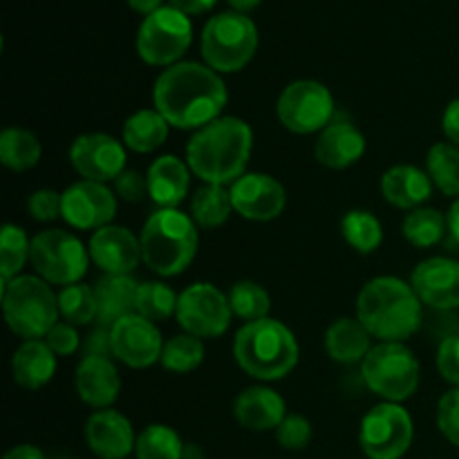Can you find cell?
<instances>
[{"label":"cell","instance_id":"cell-2","mask_svg":"<svg viewBox=\"0 0 459 459\" xmlns=\"http://www.w3.org/2000/svg\"><path fill=\"white\" fill-rule=\"evenodd\" d=\"M254 151L251 126L240 117H218L193 133L186 146V164L204 184L238 182L247 173Z\"/></svg>","mask_w":459,"mask_h":459},{"label":"cell","instance_id":"cell-40","mask_svg":"<svg viewBox=\"0 0 459 459\" xmlns=\"http://www.w3.org/2000/svg\"><path fill=\"white\" fill-rule=\"evenodd\" d=\"M31 240L27 233L16 224H4L0 236V278L9 282L12 278L21 276V269L30 260Z\"/></svg>","mask_w":459,"mask_h":459},{"label":"cell","instance_id":"cell-14","mask_svg":"<svg viewBox=\"0 0 459 459\" xmlns=\"http://www.w3.org/2000/svg\"><path fill=\"white\" fill-rule=\"evenodd\" d=\"M70 164L88 182L106 184L126 170V146L112 134L85 133L72 142Z\"/></svg>","mask_w":459,"mask_h":459},{"label":"cell","instance_id":"cell-16","mask_svg":"<svg viewBox=\"0 0 459 459\" xmlns=\"http://www.w3.org/2000/svg\"><path fill=\"white\" fill-rule=\"evenodd\" d=\"M117 215V197L106 184L81 179L63 191V220L79 231H99Z\"/></svg>","mask_w":459,"mask_h":459},{"label":"cell","instance_id":"cell-12","mask_svg":"<svg viewBox=\"0 0 459 459\" xmlns=\"http://www.w3.org/2000/svg\"><path fill=\"white\" fill-rule=\"evenodd\" d=\"M276 115L291 133H321L334 121V97L327 85L314 79H299L281 92Z\"/></svg>","mask_w":459,"mask_h":459},{"label":"cell","instance_id":"cell-51","mask_svg":"<svg viewBox=\"0 0 459 459\" xmlns=\"http://www.w3.org/2000/svg\"><path fill=\"white\" fill-rule=\"evenodd\" d=\"M128 7L146 18V16H151V13L160 12L164 4H161V0H128Z\"/></svg>","mask_w":459,"mask_h":459},{"label":"cell","instance_id":"cell-5","mask_svg":"<svg viewBox=\"0 0 459 459\" xmlns=\"http://www.w3.org/2000/svg\"><path fill=\"white\" fill-rule=\"evenodd\" d=\"M142 260L152 273L173 278L186 272L200 245L197 224L178 209H157L142 229Z\"/></svg>","mask_w":459,"mask_h":459},{"label":"cell","instance_id":"cell-39","mask_svg":"<svg viewBox=\"0 0 459 459\" xmlns=\"http://www.w3.org/2000/svg\"><path fill=\"white\" fill-rule=\"evenodd\" d=\"M229 305H231L233 316L242 318L245 323L260 321L269 316L272 299L263 285L254 281H240L229 290Z\"/></svg>","mask_w":459,"mask_h":459},{"label":"cell","instance_id":"cell-3","mask_svg":"<svg viewBox=\"0 0 459 459\" xmlns=\"http://www.w3.org/2000/svg\"><path fill=\"white\" fill-rule=\"evenodd\" d=\"M357 318L375 339L403 343L424 321V305L411 282L394 276H377L357 296Z\"/></svg>","mask_w":459,"mask_h":459},{"label":"cell","instance_id":"cell-50","mask_svg":"<svg viewBox=\"0 0 459 459\" xmlns=\"http://www.w3.org/2000/svg\"><path fill=\"white\" fill-rule=\"evenodd\" d=\"M3 459H48L40 448L31 446V444H21V446H13L12 451L4 453Z\"/></svg>","mask_w":459,"mask_h":459},{"label":"cell","instance_id":"cell-9","mask_svg":"<svg viewBox=\"0 0 459 459\" xmlns=\"http://www.w3.org/2000/svg\"><path fill=\"white\" fill-rule=\"evenodd\" d=\"M30 263L49 285L81 282L90 264V251L83 242L63 229H45L31 238Z\"/></svg>","mask_w":459,"mask_h":459},{"label":"cell","instance_id":"cell-23","mask_svg":"<svg viewBox=\"0 0 459 459\" xmlns=\"http://www.w3.org/2000/svg\"><path fill=\"white\" fill-rule=\"evenodd\" d=\"M233 415L242 429L251 433H267L276 430L287 417L285 399L267 385H251L236 397Z\"/></svg>","mask_w":459,"mask_h":459},{"label":"cell","instance_id":"cell-36","mask_svg":"<svg viewBox=\"0 0 459 459\" xmlns=\"http://www.w3.org/2000/svg\"><path fill=\"white\" fill-rule=\"evenodd\" d=\"M178 300L179 296L175 294L173 287L164 285V282H139L137 299H134V314L152 323L169 321L170 316L178 314Z\"/></svg>","mask_w":459,"mask_h":459},{"label":"cell","instance_id":"cell-53","mask_svg":"<svg viewBox=\"0 0 459 459\" xmlns=\"http://www.w3.org/2000/svg\"><path fill=\"white\" fill-rule=\"evenodd\" d=\"M227 3L231 4V12L249 13L254 12V9H258L260 4H263V0H227Z\"/></svg>","mask_w":459,"mask_h":459},{"label":"cell","instance_id":"cell-46","mask_svg":"<svg viewBox=\"0 0 459 459\" xmlns=\"http://www.w3.org/2000/svg\"><path fill=\"white\" fill-rule=\"evenodd\" d=\"M115 191L121 200L126 202H142L148 195V178L139 170L126 169L119 178L115 179Z\"/></svg>","mask_w":459,"mask_h":459},{"label":"cell","instance_id":"cell-4","mask_svg":"<svg viewBox=\"0 0 459 459\" xmlns=\"http://www.w3.org/2000/svg\"><path fill=\"white\" fill-rule=\"evenodd\" d=\"M238 366L258 381H278L299 363V341L294 332L276 318L245 323L233 339Z\"/></svg>","mask_w":459,"mask_h":459},{"label":"cell","instance_id":"cell-30","mask_svg":"<svg viewBox=\"0 0 459 459\" xmlns=\"http://www.w3.org/2000/svg\"><path fill=\"white\" fill-rule=\"evenodd\" d=\"M40 155H43V146L31 130L12 126L0 133V161L9 170L22 173V170L34 169L40 161Z\"/></svg>","mask_w":459,"mask_h":459},{"label":"cell","instance_id":"cell-21","mask_svg":"<svg viewBox=\"0 0 459 459\" xmlns=\"http://www.w3.org/2000/svg\"><path fill=\"white\" fill-rule=\"evenodd\" d=\"M74 385L81 402L97 411H106L119 397L121 377L112 359L83 357L76 366Z\"/></svg>","mask_w":459,"mask_h":459},{"label":"cell","instance_id":"cell-31","mask_svg":"<svg viewBox=\"0 0 459 459\" xmlns=\"http://www.w3.org/2000/svg\"><path fill=\"white\" fill-rule=\"evenodd\" d=\"M231 211V191L220 184H204L191 197V218L202 229L222 227Z\"/></svg>","mask_w":459,"mask_h":459},{"label":"cell","instance_id":"cell-17","mask_svg":"<svg viewBox=\"0 0 459 459\" xmlns=\"http://www.w3.org/2000/svg\"><path fill=\"white\" fill-rule=\"evenodd\" d=\"M233 211L251 222L276 220L287 206V191L267 173H245L229 186Z\"/></svg>","mask_w":459,"mask_h":459},{"label":"cell","instance_id":"cell-11","mask_svg":"<svg viewBox=\"0 0 459 459\" xmlns=\"http://www.w3.org/2000/svg\"><path fill=\"white\" fill-rule=\"evenodd\" d=\"M193 43V25L188 16L173 7L143 18L137 31V54L143 63L155 67H170L188 52Z\"/></svg>","mask_w":459,"mask_h":459},{"label":"cell","instance_id":"cell-27","mask_svg":"<svg viewBox=\"0 0 459 459\" xmlns=\"http://www.w3.org/2000/svg\"><path fill=\"white\" fill-rule=\"evenodd\" d=\"M325 350L332 361L341 366L363 363L372 350V334L359 318H336L325 332Z\"/></svg>","mask_w":459,"mask_h":459},{"label":"cell","instance_id":"cell-35","mask_svg":"<svg viewBox=\"0 0 459 459\" xmlns=\"http://www.w3.org/2000/svg\"><path fill=\"white\" fill-rule=\"evenodd\" d=\"M184 448L178 430L166 424H151L137 435L134 457L137 459H184Z\"/></svg>","mask_w":459,"mask_h":459},{"label":"cell","instance_id":"cell-20","mask_svg":"<svg viewBox=\"0 0 459 459\" xmlns=\"http://www.w3.org/2000/svg\"><path fill=\"white\" fill-rule=\"evenodd\" d=\"M85 444L99 459H126L134 453L137 435L133 424L119 411H97L85 421Z\"/></svg>","mask_w":459,"mask_h":459},{"label":"cell","instance_id":"cell-45","mask_svg":"<svg viewBox=\"0 0 459 459\" xmlns=\"http://www.w3.org/2000/svg\"><path fill=\"white\" fill-rule=\"evenodd\" d=\"M437 370L444 381L459 388V334H448L437 348Z\"/></svg>","mask_w":459,"mask_h":459},{"label":"cell","instance_id":"cell-52","mask_svg":"<svg viewBox=\"0 0 459 459\" xmlns=\"http://www.w3.org/2000/svg\"><path fill=\"white\" fill-rule=\"evenodd\" d=\"M448 233L453 236V240L459 242V197L453 202L451 211H448Z\"/></svg>","mask_w":459,"mask_h":459},{"label":"cell","instance_id":"cell-8","mask_svg":"<svg viewBox=\"0 0 459 459\" xmlns=\"http://www.w3.org/2000/svg\"><path fill=\"white\" fill-rule=\"evenodd\" d=\"M361 377L368 388L384 402L402 403L420 388L421 366L406 343L379 341L363 359Z\"/></svg>","mask_w":459,"mask_h":459},{"label":"cell","instance_id":"cell-41","mask_svg":"<svg viewBox=\"0 0 459 459\" xmlns=\"http://www.w3.org/2000/svg\"><path fill=\"white\" fill-rule=\"evenodd\" d=\"M276 439L287 451H303L312 442V424L303 415H290L276 429Z\"/></svg>","mask_w":459,"mask_h":459},{"label":"cell","instance_id":"cell-28","mask_svg":"<svg viewBox=\"0 0 459 459\" xmlns=\"http://www.w3.org/2000/svg\"><path fill=\"white\" fill-rule=\"evenodd\" d=\"M139 282L133 276H103L94 285L97 296L99 325L112 327L128 314H134V299H137Z\"/></svg>","mask_w":459,"mask_h":459},{"label":"cell","instance_id":"cell-42","mask_svg":"<svg viewBox=\"0 0 459 459\" xmlns=\"http://www.w3.org/2000/svg\"><path fill=\"white\" fill-rule=\"evenodd\" d=\"M27 211L39 222H54L56 218H63V193L39 188L27 200Z\"/></svg>","mask_w":459,"mask_h":459},{"label":"cell","instance_id":"cell-49","mask_svg":"<svg viewBox=\"0 0 459 459\" xmlns=\"http://www.w3.org/2000/svg\"><path fill=\"white\" fill-rule=\"evenodd\" d=\"M218 0H169V7L178 9L184 16H197V13H204L209 9H213V4Z\"/></svg>","mask_w":459,"mask_h":459},{"label":"cell","instance_id":"cell-10","mask_svg":"<svg viewBox=\"0 0 459 459\" xmlns=\"http://www.w3.org/2000/svg\"><path fill=\"white\" fill-rule=\"evenodd\" d=\"M415 439V421L402 403L384 402L366 412L359 444L368 459H402Z\"/></svg>","mask_w":459,"mask_h":459},{"label":"cell","instance_id":"cell-54","mask_svg":"<svg viewBox=\"0 0 459 459\" xmlns=\"http://www.w3.org/2000/svg\"><path fill=\"white\" fill-rule=\"evenodd\" d=\"M184 459H202V451L197 446H193V444H186V448H184Z\"/></svg>","mask_w":459,"mask_h":459},{"label":"cell","instance_id":"cell-6","mask_svg":"<svg viewBox=\"0 0 459 459\" xmlns=\"http://www.w3.org/2000/svg\"><path fill=\"white\" fill-rule=\"evenodd\" d=\"M4 323L25 341L45 339L58 323V294L40 276H16L3 282Z\"/></svg>","mask_w":459,"mask_h":459},{"label":"cell","instance_id":"cell-47","mask_svg":"<svg viewBox=\"0 0 459 459\" xmlns=\"http://www.w3.org/2000/svg\"><path fill=\"white\" fill-rule=\"evenodd\" d=\"M81 352H83V357H106V359H112L110 327L97 325V327H94V330H90V334L85 336L83 343H81Z\"/></svg>","mask_w":459,"mask_h":459},{"label":"cell","instance_id":"cell-48","mask_svg":"<svg viewBox=\"0 0 459 459\" xmlns=\"http://www.w3.org/2000/svg\"><path fill=\"white\" fill-rule=\"evenodd\" d=\"M442 128L444 134L448 137V142L459 146V99H453L446 106V110H444Z\"/></svg>","mask_w":459,"mask_h":459},{"label":"cell","instance_id":"cell-22","mask_svg":"<svg viewBox=\"0 0 459 459\" xmlns=\"http://www.w3.org/2000/svg\"><path fill=\"white\" fill-rule=\"evenodd\" d=\"M366 152V137L350 121L334 119L318 133L314 143V155L318 164L332 170H343L357 164Z\"/></svg>","mask_w":459,"mask_h":459},{"label":"cell","instance_id":"cell-7","mask_svg":"<svg viewBox=\"0 0 459 459\" xmlns=\"http://www.w3.org/2000/svg\"><path fill=\"white\" fill-rule=\"evenodd\" d=\"M202 56L218 74L245 70L258 49V27L247 13H215L202 30Z\"/></svg>","mask_w":459,"mask_h":459},{"label":"cell","instance_id":"cell-19","mask_svg":"<svg viewBox=\"0 0 459 459\" xmlns=\"http://www.w3.org/2000/svg\"><path fill=\"white\" fill-rule=\"evenodd\" d=\"M90 260L106 276H130L142 263V242L130 229L108 224L90 238Z\"/></svg>","mask_w":459,"mask_h":459},{"label":"cell","instance_id":"cell-38","mask_svg":"<svg viewBox=\"0 0 459 459\" xmlns=\"http://www.w3.org/2000/svg\"><path fill=\"white\" fill-rule=\"evenodd\" d=\"M58 312L74 327L90 325L92 321H97L99 307L94 287L85 285V282H74V285L63 287L58 291Z\"/></svg>","mask_w":459,"mask_h":459},{"label":"cell","instance_id":"cell-32","mask_svg":"<svg viewBox=\"0 0 459 459\" xmlns=\"http://www.w3.org/2000/svg\"><path fill=\"white\" fill-rule=\"evenodd\" d=\"M426 173L444 195L459 197V146L439 142L426 155Z\"/></svg>","mask_w":459,"mask_h":459},{"label":"cell","instance_id":"cell-55","mask_svg":"<svg viewBox=\"0 0 459 459\" xmlns=\"http://www.w3.org/2000/svg\"><path fill=\"white\" fill-rule=\"evenodd\" d=\"M58 459H67V457H58Z\"/></svg>","mask_w":459,"mask_h":459},{"label":"cell","instance_id":"cell-18","mask_svg":"<svg viewBox=\"0 0 459 459\" xmlns=\"http://www.w3.org/2000/svg\"><path fill=\"white\" fill-rule=\"evenodd\" d=\"M421 305L437 312L459 309V263L444 255L421 260L411 276Z\"/></svg>","mask_w":459,"mask_h":459},{"label":"cell","instance_id":"cell-26","mask_svg":"<svg viewBox=\"0 0 459 459\" xmlns=\"http://www.w3.org/2000/svg\"><path fill=\"white\" fill-rule=\"evenodd\" d=\"M56 372V354L45 341H25L12 357V377L21 388L39 390L52 381Z\"/></svg>","mask_w":459,"mask_h":459},{"label":"cell","instance_id":"cell-34","mask_svg":"<svg viewBox=\"0 0 459 459\" xmlns=\"http://www.w3.org/2000/svg\"><path fill=\"white\" fill-rule=\"evenodd\" d=\"M341 233H343L345 242L354 251H359V254H372L384 242L381 222L377 220V215L363 209H354L343 215V220H341Z\"/></svg>","mask_w":459,"mask_h":459},{"label":"cell","instance_id":"cell-13","mask_svg":"<svg viewBox=\"0 0 459 459\" xmlns=\"http://www.w3.org/2000/svg\"><path fill=\"white\" fill-rule=\"evenodd\" d=\"M229 296L211 282H193L179 294L178 318L184 332L197 339H218L231 325Z\"/></svg>","mask_w":459,"mask_h":459},{"label":"cell","instance_id":"cell-24","mask_svg":"<svg viewBox=\"0 0 459 459\" xmlns=\"http://www.w3.org/2000/svg\"><path fill=\"white\" fill-rule=\"evenodd\" d=\"M148 197L160 209H175L191 188V169L175 155H161L146 173Z\"/></svg>","mask_w":459,"mask_h":459},{"label":"cell","instance_id":"cell-43","mask_svg":"<svg viewBox=\"0 0 459 459\" xmlns=\"http://www.w3.org/2000/svg\"><path fill=\"white\" fill-rule=\"evenodd\" d=\"M437 429L453 446L459 448V388L448 390L437 403Z\"/></svg>","mask_w":459,"mask_h":459},{"label":"cell","instance_id":"cell-1","mask_svg":"<svg viewBox=\"0 0 459 459\" xmlns=\"http://www.w3.org/2000/svg\"><path fill=\"white\" fill-rule=\"evenodd\" d=\"M227 99L222 76L195 61H179L166 67L152 88L155 110L169 121L170 128L179 130H200L222 117Z\"/></svg>","mask_w":459,"mask_h":459},{"label":"cell","instance_id":"cell-15","mask_svg":"<svg viewBox=\"0 0 459 459\" xmlns=\"http://www.w3.org/2000/svg\"><path fill=\"white\" fill-rule=\"evenodd\" d=\"M112 357L124 366L142 370L155 366L161 359L164 341L157 325L139 314H128L110 327Z\"/></svg>","mask_w":459,"mask_h":459},{"label":"cell","instance_id":"cell-44","mask_svg":"<svg viewBox=\"0 0 459 459\" xmlns=\"http://www.w3.org/2000/svg\"><path fill=\"white\" fill-rule=\"evenodd\" d=\"M43 341L49 345V350H52L56 357H70V354L79 352L81 343H83V339L79 336L76 327L67 321H58L56 325L48 332V336H45Z\"/></svg>","mask_w":459,"mask_h":459},{"label":"cell","instance_id":"cell-29","mask_svg":"<svg viewBox=\"0 0 459 459\" xmlns=\"http://www.w3.org/2000/svg\"><path fill=\"white\" fill-rule=\"evenodd\" d=\"M169 121L152 108V110H137L126 119L124 130H121V142L126 148L133 152H146L157 151L164 146L166 137H169Z\"/></svg>","mask_w":459,"mask_h":459},{"label":"cell","instance_id":"cell-25","mask_svg":"<svg viewBox=\"0 0 459 459\" xmlns=\"http://www.w3.org/2000/svg\"><path fill=\"white\" fill-rule=\"evenodd\" d=\"M381 193L388 204L403 211H415L433 195V179L417 166L397 164L385 170L381 178Z\"/></svg>","mask_w":459,"mask_h":459},{"label":"cell","instance_id":"cell-37","mask_svg":"<svg viewBox=\"0 0 459 459\" xmlns=\"http://www.w3.org/2000/svg\"><path fill=\"white\" fill-rule=\"evenodd\" d=\"M202 361H204V343L197 336L188 334V332L166 341L160 359L161 368L175 372V375H188Z\"/></svg>","mask_w":459,"mask_h":459},{"label":"cell","instance_id":"cell-33","mask_svg":"<svg viewBox=\"0 0 459 459\" xmlns=\"http://www.w3.org/2000/svg\"><path fill=\"white\" fill-rule=\"evenodd\" d=\"M448 229V218H444L442 211L429 209V206H420V209L411 211L403 220V238H406L411 245L420 247V249H429L435 247L437 242H442V238L446 236Z\"/></svg>","mask_w":459,"mask_h":459}]
</instances>
